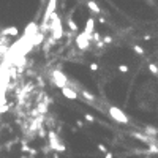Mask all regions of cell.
I'll list each match as a JSON object with an SVG mask.
<instances>
[{
  "mask_svg": "<svg viewBox=\"0 0 158 158\" xmlns=\"http://www.w3.org/2000/svg\"><path fill=\"white\" fill-rule=\"evenodd\" d=\"M49 30H51V33H52V36H51L52 40H60V38H63L62 17L57 14V11H55V13L51 16V21H49Z\"/></svg>",
  "mask_w": 158,
  "mask_h": 158,
  "instance_id": "6da1fadb",
  "label": "cell"
},
{
  "mask_svg": "<svg viewBox=\"0 0 158 158\" xmlns=\"http://www.w3.org/2000/svg\"><path fill=\"white\" fill-rule=\"evenodd\" d=\"M55 2H57V0H49L48 8H46V13H44L43 21H41V32L49 30V21H51V16L55 13Z\"/></svg>",
  "mask_w": 158,
  "mask_h": 158,
  "instance_id": "7a4b0ae2",
  "label": "cell"
},
{
  "mask_svg": "<svg viewBox=\"0 0 158 158\" xmlns=\"http://www.w3.org/2000/svg\"><path fill=\"white\" fill-rule=\"evenodd\" d=\"M48 138H49V149H51V150H54V152H65V150H67V147L60 142L59 136L55 134L54 131H49Z\"/></svg>",
  "mask_w": 158,
  "mask_h": 158,
  "instance_id": "3957f363",
  "label": "cell"
},
{
  "mask_svg": "<svg viewBox=\"0 0 158 158\" xmlns=\"http://www.w3.org/2000/svg\"><path fill=\"white\" fill-rule=\"evenodd\" d=\"M109 116L112 117L116 122H119V123L127 125V123L130 122V120H128V116H127L120 108H116V106H111V108H109Z\"/></svg>",
  "mask_w": 158,
  "mask_h": 158,
  "instance_id": "277c9868",
  "label": "cell"
},
{
  "mask_svg": "<svg viewBox=\"0 0 158 158\" xmlns=\"http://www.w3.org/2000/svg\"><path fill=\"white\" fill-rule=\"evenodd\" d=\"M92 40H90V35L86 33V32H81L76 35V46L81 49V51H87L89 46H90Z\"/></svg>",
  "mask_w": 158,
  "mask_h": 158,
  "instance_id": "5b68a950",
  "label": "cell"
},
{
  "mask_svg": "<svg viewBox=\"0 0 158 158\" xmlns=\"http://www.w3.org/2000/svg\"><path fill=\"white\" fill-rule=\"evenodd\" d=\"M52 81H54V84L57 86L59 89L68 86V78L65 76L60 70H54V71H52Z\"/></svg>",
  "mask_w": 158,
  "mask_h": 158,
  "instance_id": "8992f818",
  "label": "cell"
},
{
  "mask_svg": "<svg viewBox=\"0 0 158 158\" xmlns=\"http://www.w3.org/2000/svg\"><path fill=\"white\" fill-rule=\"evenodd\" d=\"M62 90V94H63V97L65 98H68V100H78V92L74 90V89H71V87H68V86H65V87H62L60 89Z\"/></svg>",
  "mask_w": 158,
  "mask_h": 158,
  "instance_id": "52a82bcc",
  "label": "cell"
},
{
  "mask_svg": "<svg viewBox=\"0 0 158 158\" xmlns=\"http://www.w3.org/2000/svg\"><path fill=\"white\" fill-rule=\"evenodd\" d=\"M94 30H95V19H94V17H89L87 22H86V27H84V32L89 33V35H92V32H94Z\"/></svg>",
  "mask_w": 158,
  "mask_h": 158,
  "instance_id": "ba28073f",
  "label": "cell"
},
{
  "mask_svg": "<svg viewBox=\"0 0 158 158\" xmlns=\"http://www.w3.org/2000/svg\"><path fill=\"white\" fill-rule=\"evenodd\" d=\"M87 6H89V10L94 11L95 14H100V13H101V8L98 6V3L95 2V0H87Z\"/></svg>",
  "mask_w": 158,
  "mask_h": 158,
  "instance_id": "9c48e42d",
  "label": "cell"
},
{
  "mask_svg": "<svg viewBox=\"0 0 158 158\" xmlns=\"http://www.w3.org/2000/svg\"><path fill=\"white\" fill-rule=\"evenodd\" d=\"M2 33H3V35H10V36H16L17 33H19V30H17V27L11 25V27H6V29H3Z\"/></svg>",
  "mask_w": 158,
  "mask_h": 158,
  "instance_id": "30bf717a",
  "label": "cell"
},
{
  "mask_svg": "<svg viewBox=\"0 0 158 158\" xmlns=\"http://www.w3.org/2000/svg\"><path fill=\"white\" fill-rule=\"evenodd\" d=\"M67 25L70 27V30H71V32H78V24H76V21H74L71 16H68V19H67Z\"/></svg>",
  "mask_w": 158,
  "mask_h": 158,
  "instance_id": "8fae6325",
  "label": "cell"
},
{
  "mask_svg": "<svg viewBox=\"0 0 158 158\" xmlns=\"http://www.w3.org/2000/svg\"><path fill=\"white\" fill-rule=\"evenodd\" d=\"M90 40L92 41H95V43H98V41H101V35L98 33V32H92V35H90Z\"/></svg>",
  "mask_w": 158,
  "mask_h": 158,
  "instance_id": "7c38bea8",
  "label": "cell"
},
{
  "mask_svg": "<svg viewBox=\"0 0 158 158\" xmlns=\"http://www.w3.org/2000/svg\"><path fill=\"white\" fill-rule=\"evenodd\" d=\"M145 133H147V134H153V136H155V134H158V130H155L152 125H147V127H145Z\"/></svg>",
  "mask_w": 158,
  "mask_h": 158,
  "instance_id": "4fadbf2b",
  "label": "cell"
},
{
  "mask_svg": "<svg viewBox=\"0 0 158 158\" xmlns=\"http://www.w3.org/2000/svg\"><path fill=\"white\" fill-rule=\"evenodd\" d=\"M82 97H84L87 101H94V100H95V97L92 95V94H89L87 90H82Z\"/></svg>",
  "mask_w": 158,
  "mask_h": 158,
  "instance_id": "5bb4252c",
  "label": "cell"
},
{
  "mask_svg": "<svg viewBox=\"0 0 158 158\" xmlns=\"http://www.w3.org/2000/svg\"><path fill=\"white\" fill-rule=\"evenodd\" d=\"M149 145V150H150V153H158V145L155 142H150V144H147Z\"/></svg>",
  "mask_w": 158,
  "mask_h": 158,
  "instance_id": "9a60e30c",
  "label": "cell"
},
{
  "mask_svg": "<svg viewBox=\"0 0 158 158\" xmlns=\"http://www.w3.org/2000/svg\"><path fill=\"white\" fill-rule=\"evenodd\" d=\"M149 71H150L152 74H158V67L155 63H149Z\"/></svg>",
  "mask_w": 158,
  "mask_h": 158,
  "instance_id": "2e32d148",
  "label": "cell"
},
{
  "mask_svg": "<svg viewBox=\"0 0 158 158\" xmlns=\"http://www.w3.org/2000/svg\"><path fill=\"white\" fill-rule=\"evenodd\" d=\"M133 51H134L138 55H142V54H144V49L141 48V46H138V44H133Z\"/></svg>",
  "mask_w": 158,
  "mask_h": 158,
  "instance_id": "e0dca14e",
  "label": "cell"
},
{
  "mask_svg": "<svg viewBox=\"0 0 158 158\" xmlns=\"http://www.w3.org/2000/svg\"><path fill=\"white\" fill-rule=\"evenodd\" d=\"M119 71L120 73H128V65H125V63L119 65Z\"/></svg>",
  "mask_w": 158,
  "mask_h": 158,
  "instance_id": "ac0fdd59",
  "label": "cell"
},
{
  "mask_svg": "<svg viewBox=\"0 0 158 158\" xmlns=\"http://www.w3.org/2000/svg\"><path fill=\"white\" fill-rule=\"evenodd\" d=\"M103 43L105 44H111V43H112V36H109V35L103 36Z\"/></svg>",
  "mask_w": 158,
  "mask_h": 158,
  "instance_id": "d6986e66",
  "label": "cell"
},
{
  "mask_svg": "<svg viewBox=\"0 0 158 158\" xmlns=\"http://www.w3.org/2000/svg\"><path fill=\"white\" fill-rule=\"evenodd\" d=\"M84 119L87 120V122H95V117L92 114H84Z\"/></svg>",
  "mask_w": 158,
  "mask_h": 158,
  "instance_id": "ffe728a7",
  "label": "cell"
},
{
  "mask_svg": "<svg viewBox=\"0 0 158 158\" xmlns=\"http://www.w3.org/2000/svg\"><path fill=\"white\" fill-rule=\"evenodd\" d=\"M97 147H98V150H100L101 153H108V149H106V147H105L103 144H98Z\"/></svg>",
  "mask_w": 158,
  "mask_h": 158,
  "instance_id": "44dd1931",
  "label": "cell"
},
{
  "mask_svg": "<svg viewBox=\"0 0 158 158\" xmlns=\"http://www.w3.org/2000/svg\"><path fill=\"white\" fill-rule=\"evenodd\" d=\"M98 68H100V67H98V63H95V62H94V63H90V70H92V71H98Z\"/></svg>",
  "mask_w": 158,
  "mask_h": 158,
  "instance_id": "7402d4cb",
  "label": "cell"
},
{
  "mask_svg": "<svg viewBox=\"0 0 158 158\" xmlns=\"http://www.w3.org/2000/svg\"><path fill=\"white\" fill-rule=\"evenodd\" d=\"M76 125H78L79 128H82V127H84V122H82V120H76Z\"/></svg>",
  "mask_w": 158,
  "mask_h": 158,
  "instance_id": "603a6c76",
  "label": "cell"
},
{
  "mask_svg": "<svg viewBox=\"0 0 158 158\" xmlns=\"http://www.w3.org/2000/svg\"><path fill=\"white\" fill-rule=\"evenodd\" d=\"M38 134H40V136H44V134H46V131H44V130H43L41 127H40V131H38Z\"/></svg>",
  "mask_w": 158,
  "mask_h": 158,
  "instance_id": "cb8c5ba5",
  "label": "cell"
},
{
  "mask_svg": "<svg viewBox=\"0 0 158 158\" xmlns=\"http://www.w3.org/2000/svg\"><path fill=\"white\" fill-rule=\"evenodd\" d=\"M105 158H112V152H108V153H105Z\"/></svg>",
  "mask_w": 158,
  "mask_h": 158,
  "instance_id": "d4e9b609",
  "label": "cell"
},
{
  "mask_svg": "<svg viewBox=\"0 0 158 158\" xmlns=\"http://www.w3.org/2000/svg\"><path fill=\"white\" fill-rule=\"evenodd\" d=\"M144 40L149 41V40H152V36H150V35H144Z\"/></svg>",
  "mask_w": 158,
  "mask_h": 158,
  "instance_id": "484cf974",
  "label": "cell"
},
{
  "mask_svg": "<svg viewBox=\"0 0 158 158\" xmlns=\"http://www.w3.org/2000/svg\"><path fill=\"white\" fill-rule=\"evenodd\" d=\"M119 158H120V156H119Z\"/></svg>",
  "mask_w": 158,
  "mask_h": 158,
  "instance_id": "4316f807",
  "label": "cell"
}]
</instances>
